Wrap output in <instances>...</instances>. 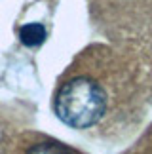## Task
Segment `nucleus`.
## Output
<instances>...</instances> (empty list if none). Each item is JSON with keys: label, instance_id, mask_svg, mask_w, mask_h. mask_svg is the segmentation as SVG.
I'll list each match as a JSON object with an SVG mask.
<instances>
[{"label": "nucleus", "instance_id": "nucleus-3", "mask_svg": "<svg viewBox=\"0 0 152 154\" xmlns=\"http://www.w3.org/2000/svg\"><path fill=\"white\" fill-rule=\"evenodd\" d=\"M31 152H71V150L61 149V146H34Z\"/></svg>", "mask_w": 152, "mask_h": 154}, {"label": "nucleus", "instance_id": "nucleus-1", "mask_svg": "<svg viewBox=\"0 0 152 154\" xmlns=\"http://www.w3.org/2000/svg\"><path fill=\"white\" fill-rule=\"evenodd\" d=\"M53 110L57 118L71 128H91L107 110V93L95 80L87 76H76L59 88L53 101Z\"/></svg>", "mask_w": 152, "mask_h": 154}, {"label": "nucleus", "instance_id": "nucleus-2", "mask_svg": "<svg viewBox=\"0 0 152 154\" xmlns=\"http://www.w3.org/2000/svg\"><path fill=\"white\" fill-rule=\"evenodd\" d=\"M19 40H21V44L29 46V48L40 46L46 40L44 25H40V23H29V25H23L19 29Z\"/></svg>", "mask_w": 152, "mask_h": 154}]
</instances>
